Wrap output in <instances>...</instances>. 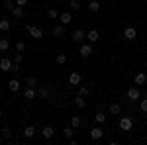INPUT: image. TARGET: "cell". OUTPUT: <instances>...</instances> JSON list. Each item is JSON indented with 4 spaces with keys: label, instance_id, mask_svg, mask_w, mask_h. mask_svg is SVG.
<instances>
[{
    "label": "cell",
    "instance_id": "6da1fadb",
    "mask_svg": "<svg viewBox=\"0 0 147 145\" xmlns=\"http://www.w3.org/2000/svg\"><path fill=\"white\" fill-rule=\"evenodd\" d=\"M118 125H120L122 132H129L131 125H134V120H131L129 116H124V118H120V123H118Z\"/></svg>",
    "mask_w": 147,
    "mask_h": 145
},
{
    "label": "cell",
    "instance_id": "7a4b0ae2",
    "mask_svg": "<svg viewBox=\"0 0 147 145\" xmlns=\"http://www.w3.org/2000/svg\"><path fill=\"white\" fill-rule=\"evenodd\" d=\"M12 65H14V61H12L8 55L0 59V71H4V73H10V71H12Z\"/></svg>",
    "mask_w": 147,
    "mask_h": 145
},
{
    "label": "cell",
    "instance_id": "3957f363",
    "mask_svg": "<svg viewBox=\"0 0 147 145\" xmlns=\"http://www.w3.org/2000/svg\"><path fill=\"white\" fill-rule=\"evenodd\" d=\"M49 92H51L49 84H41V86L37 88V98H39V100H47V98H49Z\"/></svg>",
    "mask_w": 147,
    "mask_h": 145
},
{
    "label": "cell",
    "instance_id": "277c9868",
    "mask_svg": "<svg viewBox=\"0 0 147 145\" xmlns=\"http://www.w3.org/2000/svg\"><path fill=\"white\" fill-rule=\"evenodd\" d=\"M79 53H80L82 57H90V55H92V43H90V41H84V43H80Z\"/></svg>",
    "mask_w": 147,
    "mask_h": 145
},
{
    "label": "cell",
    "instance_id": "5b68a950",
    "mask_svg": "<svg viewBox=\"0 0 147 145\" xmlns=\"http://www.w3.org/2000/svg\"><path fill=\"white\" fill-rule=\"evenodd\" d=\"M26 30H28V34L32 35L34 39H41V37H43V32H41L39 28H35V26H26Z\"/></svg>",
    "mask_w": 147,
    "mask_h": 145
},
{
    "label": "cell",
    "instance_id": "8992f818",
    "mask_svg": "<svg viewBox=\"0 0 147 145\" xmlns=\"http://www.w3.org/2000/svg\"><path fill=\"white\" fill-rule=\"evenodd\" d=\"M71 37H73V41H75V43H84V41H86V34H84L82 30H75Z\"/></svg>",
    "mask_w": 147,
    "mask_h": 145
},
{
    "label": "cell",
    "instance_id": "52a82bcc",
    "mask_svg": "<svg viewBox=\"0 0 147 145\" xmlns=\"http://www.w3.org/2000/svg\"><path fill=\"white\" fill-rule=\"evenodd\" d=\"M90 137L94 139V141H98V139H102V137H104V129H102L100 125L92 127V129H90Z\"/></svg>",
    "mask_w": 147,
    "mask_h": 145
},
{
    "label": "cell",
    "instance_id": "ba28073f",
    "mask_svg": "<svg viewBox=\"0 0 147 145\" xmlns=\"http://www.w3.org/2000/svg\"><path fill=\"white\" fill-rule=\"evenodd\" d=\"M86 41H90V43H98V41H100V32L90 30V32L86 34Z\"/></svg>",
    "mask_w": 147,
    "mask_h": 145
},
{
    "label": "cell",
    "instance_id": "9c48e42d",
    "mask_svg": "<svg viewBox=\"0 0 147 145\" xmlns=\"http://www.w3.org/2000/svg\"><path fill=\"white\" fill-rule=\"evenodd\" d=\"M127 98H129L131 102L139 100V98H141V92H139V88H137V86H134V88H129V90H127Z\"/></svg>",
    "mask_w": 147,
    "mask_h": 145
},
{
    "label": "cell",
    "instance_id": "30bf717a",
    "mask_svg": "<svg viewBox=\"0 0 147 145\" xmlns=\"http://www.w3.org/2000/svg\"><path fill=\"white\" fill-rule=\"evenodd\" d=\"M86 8H88V12H90V14H96V12H100V8H102V6H100V0H90Z\"/></svg>",
    "mask_w": 147,
    "mask_h": 145
},
{
    "label": "cell",
    "instance_id": "8fae6325",
    "mask_svg": "<svg viewBox=\"0 0 147 145\" xmlns=\"http://www.w3.org/2000/svg\"><path fill=\"white\" fill-rule=\"evenodd\" d=\"M124 37H125V39H129V41H134V39L137 37V30H136V28H125V30H124Z\"/></svg>",
    "mask_w": 147,
    "mask_h": 145
},
{
    "label": "cell",
    "instance_id": "7c38bea8",
    "mask_svg": "<svg viewBox=\"0 0 147 145\" xmlns=\"http://www.w3.org/2000/svg\"><path fill=\"white\" fill-rule=\"evenodd\" d=\"M51 35H55V37H63V35H65V26H63V24H59V26H53V30H51Z\"/></svg>",
    "mask_w": 147,
    "mask_h": 145
},
{
    "label": "cell",
    "instance_id": "4fadbf2b",
    "mask_svg": "<svg viewBox=\"0 0 147 145\" xmlns=\"http://www.w3.org/2000/svg\"><path fill=\"white\" fill-rule=\"evenodd\" d=\"M59 20H61L63 26H69L73 22V16H71V12H63V14H59Z\"/></svg>",
    "mask_w": 147,
    "mask_h": 145
},
{
    "label": "cell",
    "instance_id": "5bb4252c",
    "mask_svg": "<svg viewBox=\"0 0 147 145\" xmlns=\"http://www.w3.org/2000/svg\"><path fill=\"white\" fill-rule=\"evenodd\" d=\"M12 16H14L16 20H22L24 16H26V12H24V6H16V8L12 10Z\"/></svg>",
    "mask_w": 147,
    "mask_h": 145
},
{
    "label": "cell",
    "instance_id": "9a60e30c",
    "mask_svg": "<svg viewBox=\"0 0 147 145\" xmlns=\"http://www.w3.org/2000/svg\"><path fill=\"white\" fill-rule=\"evenodd\" d=\"M110 116H120L122 114V106L118 104V102H114V104H110Z\"/></svg>",
    "mask_w": 147,
    "mask_h": 145
},
{
    "label": "cell",
    "instance_id": "2e32d148",
    "mask_svg": "<svg viewBox=\"0 0 147 145\" xmlns=\"http://www.w3.org/2000/svg\"><path fill=\"white\" fill-rule=\"evenodd\" d=\"M35 134H37V129H35L34 125H26V127H24V135H26L28 139H32Z\"/></svg>",
    "mask_w": 147,
    "mask_h": 145
},
{
    "label": "cell",
    "instance_id": "e0dca14e",
    "mask_svg": "<svg viewBox=\"0 0 147 145\" xmlns=\"http://www.w3.org/2000/svg\"><path fill=\"white\" fill-rule=\"evenodd\" d=\"M20 84H22V82H20L18 78H12L10 82H8V88H10L12 92H18V90H20Z\"/></svg>",
    "mask_w": 147,
    "mask_h": 145
},
{
    "label": "cell",
    "instance_id": "ac0fdd59",
    "mask_svg": "<svg viewBox=\"0 0 147 145\" xmlns=\"http://www.w3.org/2000/svg\"><path fill=\"white\" fill-rule=\"evenodd\" d=\"M69 84H73V86H75V84H80V75L79 73H71V75H69Z\"/></svg>",
    "mask_w": 147,
    "mask_h": 145
},
{
    "label": "cell",
    "instance_id": "d6986e66",
    "mask_svg": "<svg viewBox=\"0 0 147 145\" xmlns=\"http://www.w3.org/2000/svg\"><path fill=\"white\" fill-rule=\"evenodd\" d=\"M24 84H26L28 88H35V86H37V78H35V77H26Z\"/></svg>",
    "mask_w": 147,
    "mask_h": 145
},
{
    "label": "cell",
    "instance_id": "ffe728a7",
    "mask_svg": "<svg viewBox=\"0 0 147 145\" xmlns=\"http://www.w3.org/2000/svg\"><path fill=\"white\" fill-rule=\"evenodd\" d=\"M8 49H10V39H8V37H2V39H0V51L6 53Z\"/></svg>",
    "mask_w": 147,
    "mask_h": 145
},
{
    "label": "cell",
    "instance_id": "44dd1931",
    "mask_svg": "<svg viewBox=\"0 0 147 145\" xmlns=\"http://www.w3.org/2000/svg\"><path fill=\"white\" fill-rule=\"evenodd\" d=\"M53 134H55V132H53V127H51V125H45V127L41 129V135H43L45 139H51V137H53Z\"/></svg>",
    "mask_w": 147,
    "mask_h": 145
},
{
    "label": "cell",
    "instance_id": "7402d4cb",
    "mask_svg": "<svg viewBox=\"0 0 147 145\" xmlns=\"http://www.w3.org/2000/svg\"><path fill=\"white\" fill-rule=\"evenodd\" d=\"M35 96H37V94H35V88H26L24 90V98H26V100H34Z\"/></svg>",
    "mask_w": 147,
    "mask_h": 145
},
{
    "label": "cell",
    "instance_id": "603a6c76",
    "mask_svg": "<svg viewBox=\"0 0 147 145\" xmlns=\"http://www.w3.org/2000/svg\"><path fill=\"white\" fill-rule=\"evenodd\" d=\"M106 120H108V116H106V114H102V112H96V114H94V122H96V123H100V125H102Z\"/></svg>",
    "mask_w": 147,
    "mask_h": 145
},
{
    "label": "cell",
    "instance_id": "cb8c5ba5",
    "mask_svg": "<svg viewBox=\"0 0 147 145\" xmlns=\"http://www.w3.org/2000/svg\"><path fill=\"white\" fill-rule=\"evenodd\" d=\"M8 30H10V20L0 18V32H8Z\"/></svg>",
    "mask_w": 147,
    "mask_h": 145
},
{
    "label": "cell",
    "instance_id": "d4e9b609",
    "mask_svg": "<svg viewBox=\"0 0 147 145\" xmlns=\"http://www.w3.org/2000/svg\"><path fill=\"white\" fill-rule=\"evenodd\" d=\"M0 137H2V139H10L12 137V129L10 127H2V129H0Z\"/></svg>",
    "mask_w": 147,
    "mask_h": 145
},
{
    "label": "cell",
    "instance_id": "484cf974",
    "mask_svg": "<svg viewBox=\"0 0 147 145\" xmlns=\"http://www.w3.org/2000/svg\"><path fill=\"white\" fill-rule=\"evenodd\" d=\"M75 106H77V108H84V106H86V100H84V96H77V98H75Z\"/></svg>",
    "mask_w": 147,
    "mask_h": 145
},
{
    "label": "cell",
    "instance_id": "4316f807",
    "mask_svg": "<svg viewBox=\"0 0 147 145\" xmlns=\"http://www.w3.org/2000/svg\"><path fill=\"white\" fill-rule=\"evenodd\" d=\"M4 8H6V12H12L16 8V0H4Z\"/></svg>",
    "mask_w": 147,
    "mask_h": 145
},
{
    "label": "cell",
    "instance_id": "83f0119b",
    "mask_svg": "<svg viewBox=\"0 0 147 145\" xmlns=\"http://www.w3.org/2000/svg\"><path fill=\"white\" fill-rule=\"evenodd\" d=\"M147 78H145V73H137L136 75V84H145Z\"/></svg>",
    "mask_w": 147,
    "mask_h": 145
},
{
    "label": "cell",
    "instance_id": "f1b7e54d",
    "mask_svg": "<svg viewBox=\"0 0 147 145\" xmlns=\"http://www.w3.org/2000/svg\"><path fill=\"white\" fill-rule=\"evenodd\" d=\"M73 134H75V127H73V125H67V127L63 129V135H65L67 139H71V137H73Z\"/></svg>",
    "mask_w": 147,
    "mask_h": 145
},
{
    "label": "cell",
    "instance_id": "f546056e",
    "mask_svg": "<svg viewBox=\"0 0 147 145\" xmlns=\"http://www.w3.org/2000/svg\"><path fill=\"white\" fill-rule=\"evenodd\" d=\"M55 61H57V65H65V63H67V55H65V53H59V55L55 57Z\"/></svg>",
    "mask_w": 147,
    "mask_h": 145
},
{
    "label": "cell",
    "instance_id": "4dcf8cb0",
    "mask_svg": "<svg viewBox=\"0 0 147 145\" xmlns=\"http://www.w3.org/2000/svg\"><path fill=\"white\" fill-rule=\"evenodd\" d=\"M71 125H73V127H79L80 125V116H71Z\"/></svg>",
    "mask_w": 147,
    "mask_h": 145
},
{
    "label": "cell",
    "instance_id": "1f68e13d",
    "mask_svg": "<svg viewBox=\"0 0 147 145\" xmlns=\"http://www.w3.org/2000/svg\"><path fill=\"white\" fill-rule=\"evenodd\" d=\"M47 16H49L51 20H57V18H59V12H57L55 8H49V12H47Z\"/></svg>",
    "mask_w": 147,
    "mask_h": 145
},
{
    "label": "cell",
    "instance_id": "d6a6232c",
    "mask_svg": "<svg viewBox=\"0 0 147 145\" xmlns=\"http://www.w3.org/2000/svg\"><path fill=\"white\" fill-rule=\"evenodd\" d=\"M69 8H71V10H79L80 2H79V0H71V2H69Z\"/></svg>",
    "mask_w": 147,
    "mask_h": 145
},
{
    "label": "cell",
    "instance_id": "836d02e7",
    "mask_svg": "<svg viewBox=\"0 0 147 145\" xmlns=\"http://www.w3.org/2000/svg\"><path fill=\"white\" fill-rule=\"evenodd\" d=\"M22 59H24V55L20 53V51H18V53H14V57H12V61H14V63H22Z\"/></svg>",
    "mask_w": 147,
    "mask_h": 145
},
{
    "label": "cell",
    "instance_id": "e575fe53",
    "mask_svg": "<svg viewBox=\"0 0 147 145\" xmlns=\"http://www.w3.org/2000/svg\"><path fill=\"white\" fill-rule=\"evenodd\" d=\"M79 94H80V96H84V98H86V96L90 94V90L86 88V86H80V88H79Z\"/></svg>",
    "mask_w": 147,
    "mask_h": 145
},
{
    "label": "cell",
    "instance_id": "d590c367",
    "mask_svg": "<svg viewBox=\"0 0 147 145\" xmlns=\"http://www.w3.org/2000/svg\"><path fill=\"white\" fill-rule=\"evenodd\" d=\"M24 49H26V43H24V41H16V51L24 53Z\"/></svg>",
    "mask_w": 147,
    "mask_h": 145
},
{
    "label": "cell",
    "instance_id": "8d00e7d4",
    "mask_svg": "<svg viewBox=\"0 0 147 145\" xmlns=\"http://www.w3.org/2000/svg\"><path fill=\"white\" fill-rule=\"evenodd\" d=\"M139 108H141V112H143V114H147V98H143V100L139 102Z\"/></svg>",
    "mask_w": 147,
    "mask_h": 145
},
{
    "label": "cell",
    "instance_id": "74e56055",
    "mask_svg": "<svg viewBox=\"0 0 147 145\" xmlns=\"http://www.w3.org/2000/svg\"><path fill=\"white\" fill-rule=\"evenodd\" d=\"M10 73H14V75H16V73H20V63H14V65H12V71Z\"/></svg>",
    "mask_w": 147,
    "mask_h": 145
},
{
    "label": "cell",
    "instance_id": "f35d334b",
    "mask_svg": "<svg viewBox=\"0 0 147 145\" xmlns=\"http://www.w3.org/2000/svg\"><path fill=\"white\" fill-rule=\"evenodd\" d=\"M28 4V0H16V6H26Z\"/></svg>",
    "mask_w": 147,
    "mask_h": 145
},
{
    "label": "cell",
    "instance_id": "ab89813d",
    "mask_svg": "<svg viewBox=\"0 0 147 145\" xmlns=\"http://www.w3.org/2000/svg\"><path fill=\"white\" fill-rule=\"evenodd\" d=\"M145 69H147V61H145Z\"/></svg>",
    "mask_w": 147,
    "mask_h": 145
},
{
    "label": "cell",
    "instance_id": "60d3db41",
    "mask_svg": "<svg viewBox=\"0 0 147 145\" xmlns=\"http://www.w3.org/2000/svg\"><path fill=\"white\" fill-rule=\"evenodd\" d=\"M145 78H147V71H145Z\"/></svg>",
    "mask_w": 147,
    "mask_h": 145
},
{
    "label": "cell",
    "instance_id": "b9f144b4",
    "mask_svg": "<svg viewBox=\"0 0 147 145\" xmlns=\"http://www.w3.org/2000/svg\"><path fill=\"white\" fill-rule=\"evenodd\" d=\"M57 2H63V0H57Z\"/></svg>",
    "mask_w": 147,
    "mask_h": 145
},
{
    "label": "cell",
    "instance_id": "7bdbcfd3",
    "mask_svg": "<svg viewBox=\"0 0 147 145\" xmlns=\"http://www.w3.org/2000/svg\"><path fill=\"white\" fill-rule=\"evenodd\" d=\"M0 116H2V110H0Z\"/></svg>",
    "mask_w": 147,
    "mask_h": 145
},
{
    "label": "cell",
    "instance_id": "ee69618b",
    "mask_svg": "<svg viewBox=\"0 0 147 145\" xmlns=\"http://www.w3.org/2000/svg\"><path fill=\"white\" fill-rule=\"evenodd\" d=\"M145 98H147V92H145Z\"/></svg>",
    "mask_w": 147,
    "mask_h": 145
}]
</instances>
